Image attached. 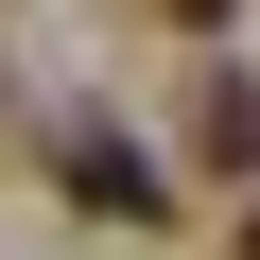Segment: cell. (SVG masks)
I'll return each instance as SVG.
<instances>
[{"label":"cell","mask_w":260,"mask_h":260,"mask_svg":"<svg viewBox=\"0 0 260 260\" xmlns=\"http://www.w3.org/2000/svg\"><path fill=\"white\" fill-rule=\"evenodd\" d=\"M52 191H70L87 225H156V156L121 139L104 104H70V121H52Z\"/></svg>","instance_id":"1"},{"label":"cell","mask_w":260,"mask_h":260,"mask_svg":"<svg viewBox=\"0 0 260 260\" xmlns=\"http://www.w3.org/2000/svg\"><path fill=\"white\" fill-rule=\"evenodd\" d=\"M191 174L260 191V87H243V70H191Z\"/></svg>","instance_id":"2"},{"label":"cell","mask_w":260,"mask_h":260,"mask_svg":"<svg viewBox=\"0 0 260 260\" xmlns=\"http://www.w3.org/2000/svg\"><path fill=\"white\" fill-rule=\"evenodd\" d=\"M156 18H174V35H225V18H243V0H156Z\"/></svg>","instance_id":"3"},{"label":"cell","mask_w":260,"mask_h":260,"mask_svg":"<svg viewBox=\"0 0 260 260\" xmlns=\"http://www.w3.org/2000/svg\"><path fill=\"white\" fill-rule=\"evenodd\" d=\"M243 260H260V208H243Z\"/></svg>","instance_id":"4"}]
</instances>
